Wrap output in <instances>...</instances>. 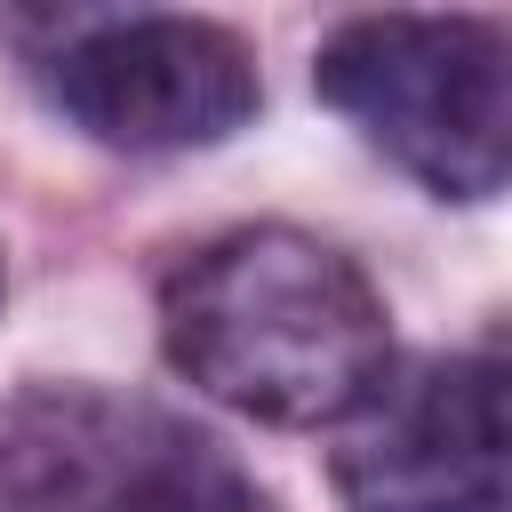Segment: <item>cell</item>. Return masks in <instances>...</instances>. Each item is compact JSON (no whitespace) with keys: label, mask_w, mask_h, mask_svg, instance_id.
Returning a JSON list of instances; mask_svg holds the SVG:
<instances>
[{"label":"cell","mask_w":512,"mask_h":512,"mask_svg":"<svg viewBox=\"0 0 512 512\" xmlns=\"http://www.w3.org/2000/svg\"><path fill=\"white\" fill-rule=\"evenodd\" d=\"M16 32H48L32 80L112 152H200L264 104L248 40L208 16H16Z\"/></svg>","instance_id":"obj_4"},{"label":"cell","mask_w":512,"mask_h":512,"mask_svg":"<svg viewBox=\"0 0 512 512\" xmlns=\"http://www.w3.org/2000/svg\"><path fill=\"white\" fill-rule=\"evenodd\" d=\"M312 88L424 192L440 200L504 192L512 40L496 16H352L320 40Z\"/></svg>","instance_id":"obj_2"},{"label":"cell","mask_w":512,"mask_h":512,"mask_svg":"<svg viewBox=\"0 0 512 512\" xmlns=\"http://www.w3.org/2000/svg\"><path fill=\"white\" fill-rule=\"evenodd\" d=\"M328 472L352 512H504V360L432 352L384 368L336 424Z\"/></svg>","instance_id":"obj_5"},{"label":"cell","mask_w":512,"mask_h":512,"mask_svg":"<svg viewBox=\"0 0 512 512\" xmlns=\"http://www.w3.org/2000/svg\"><path fill=\"white\" fill-rule=\"evenodd\" d=\"M0 512H272V504L216 432L144 392L24 384L16 400H0Z\"/></svg>","instance_id":"obj_3"},{"label":"cell","mask_w":512,"mask_h":512,"mask_svg":"<svg viewBox=\"0 0 512 512\" xmlns=\"http://www.w3.org/2000/svg\"><path fill=\"white\" fill-rule=\"evenodd\" d=\"M160 344L184 384L288 432L344 424L392 368L384 296L344 248L296 224L200 240L160 280Z\"/></svg>","instance_id":"obj_1"}]
</instances>
